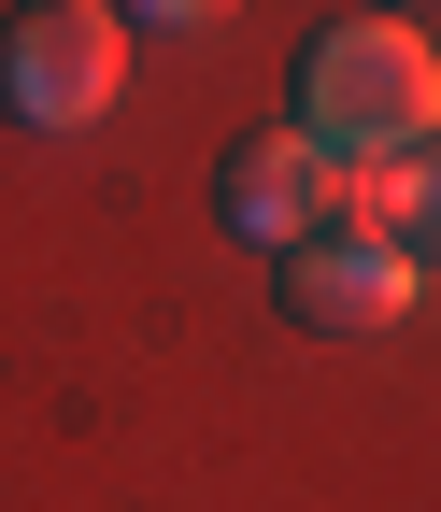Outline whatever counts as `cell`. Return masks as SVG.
I'll use <instances>...</instances> for the list:
<instances>
[{
  "instance_id": "1",
  "label": "cell",
  "mask_w": 441,
  "mask_h": 512,
  "mask_svg": "<svg viewBox=\"0 0 441 512\" xmlns=\"http://www.w3.org/2000/svg\"><path fill=\"white\" fill-rule=\"evenodd\" d=\"M299 143H328L342 171H385L413 143H441V57L399 15H342L299 43Z\"/></svg>"
},
{
  "instance_id": "2",
  "label": "cell",
  "mask_w": 441,
  "mask_h": 512,
  "mask_svg": "<svg viewBox=\"0 0 441 512\" xmlns=\"http://www.w3.org/2000/svg\"><path fill=\"white\" fill-rule=\"evenodd\" d=\"M114 86H129V15H100V0H43L0 29V114L15 128H86L114 114Z\"/></svg>"
},
{
  "instance_id": "3",
  "label": "cell",
  "mask_w": 441,
  "mask_h": 512,
  "mask_svg": "<svg viewBox=\"0 0 441 512\" xmlns=\"http://www.w3.org/2000/svg\"><path fill=\"white\" fill-rule=\"evenodd\" d=\"M214 214H228V242L299 256L313 228H356V171H342L328 143H299V128H257V143H228V171H214Z\"/></svg>"
},
{
  "instance_id": "4",
  "label": "cell",
  "mask_w": 441,
  "mask_h": 512,
  "mask_svg": "<svg viewBox=\"0 0 441 512\" xmlns=\"http://www.w3.org/2000/svg\"><path fill=\"white\" fill-rule=\"evenodd\" d=\"M413 285H427V271H399L370 228H313V242L285 256V328H313V342H370V328H399V313H413Z\"/></svg>"
},
{
  "instance_id": "5",
  "label": "cell",
  "mask_w": 441,
  "mask_h": 512,
  "mask_svg": "<svg viewBox=\"0 0 441 512\" xmlns=\"http://www.w3.org/2000/svg\"><path fill=\"white\" fill-rule=\"evenodd\" d=\"M356 228L399 256V271H441V143L385 157V171H356Z\"/></svg>"
}]
</instances>
